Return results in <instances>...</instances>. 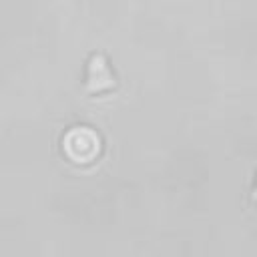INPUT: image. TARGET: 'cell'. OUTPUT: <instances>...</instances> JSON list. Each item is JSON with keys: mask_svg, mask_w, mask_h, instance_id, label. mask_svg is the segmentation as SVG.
<instances>
[{"mask_svg": "<svg viewBox=\"0 0 257 257\" xmlns=\"http://www.w3.org/2000/svg\"><path fill=\"white\" fill-rule=\"evenodd\" d=\"M66 155L74 163H92L94 157H98L100 151V139L86 126L74 128L64 139Z\"/></svg>", "mask_w": 257, "mask_h": 257, "instance_id": "6da1fadb", "label": "cell"}]
</instances>
